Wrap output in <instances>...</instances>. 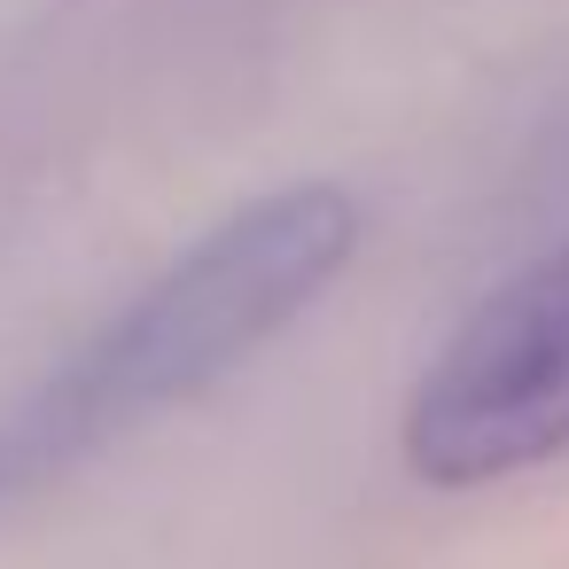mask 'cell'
Here are the masks:
<instances>
[{
	"label": "cell",
	"instance_id": "6da1fadb",
	"mask_svg": "<svg viewBox=\"0 0 569 569\" xmlns=\"http://www.w3.org/2000/svg\"><path fill=\"white\" fill-rule=\"evenodd\" d=\"M351 242H359V211L336 188H281V196L250 203L242 219H227L219 234H203L40 398V413L24 429L32 460H71L102 437L196 398L227 367H242L266 336H281L336 281Z\"/></svg>",
	"mask_w": 569,
	"mask_h": 569
},
{
	"label": "cell",
	"instance_id": "7a4b0ae2",
	"mask_svg": "<svg viewBox=\"0 0 569 569\" xmlns=\"http://www.w3.org/2000/svg\"><path fill=\"white\" fill-rule=\"evenodd\" d=\"M569 445V250L491 289L437 351L406 413V460L429 483H491Z\"/></svg>",
	"mask_w": 569,
	"mask_h": 569
}]
</instances>
